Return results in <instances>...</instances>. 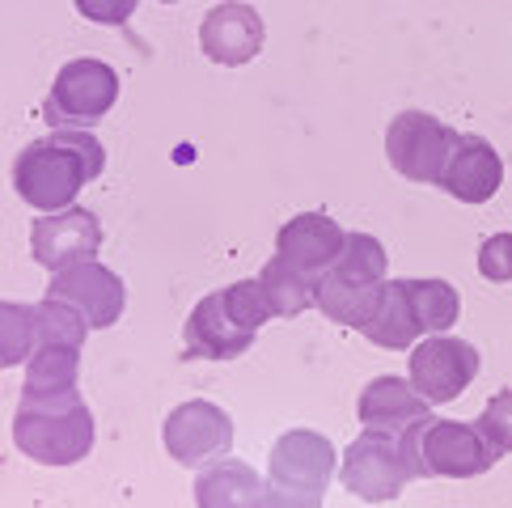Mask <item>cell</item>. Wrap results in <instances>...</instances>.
Instances as JSON below:
<instances>
[{"mask_svg": "<svg viewBox=\"0 0 512 508\" xmlns=\"http://www.w3.org/2000/svg\"><path fill=\"white\" fill-rule=\"evenodd\" d=\"M106 170V149L85 127H51V136L26 144L13 161V187L39 212H64L77 204L85 183Z\"/></svg>", "mask_w": 512, "mask_h": 508, "instance_id": "6da1fadb", "label": "cell"}, {"mask_svg": "<svg viewBox=\"0 0 512 508\" xmlns=\"http://www.w3.org/2000/svg\"><path fill=\"white\" fill-rule=\"evenodd\" d=\"M13 445L43 466H77L94 449V415L81 390L56 398H22L13 415Z\"/></svg>", "mask_w": 512, "mask_h": 508, "instance_id": "7a4b0ae2", "label": "cell"}, {"mask_svg": "<svg viewBox=\"0 0 512 508\" xmlns=\"http://www.w3.org/2000/svg\"><path fill=\"white\" fill-rule=\"evenodd\" d=\"M424 424V420H419ZM419 424L411 428H364L360 437L347 445L339 479L360 500H398L402 487L411 479H424V462H419Z\"/></svg>", "mask_w": 512, "mask_h": 508, "instance_id": "3957f363", "label": "cell"}, {"mask_svg": "<svg viewBox=\"0 0 512 508\" xmlns=\"http://www.w3.org/2000/svg\"><path fill=\"white\" fill-rule=\"evenodd\" d=\"M339 453L335 445L314 428H292L271 445L267 462V504H292L314 508L322 504L326 487L335 479Z\"/></svg>", "mask_w": 512, "mask_h": 508, "instance_id": "277c9868", "label": "cell"}, {"mask_svg": "<svg viewBox=\"0 0 512 508\" xmlns=\"http://www.w3.org/2000/svg\"><path fill=\"white\" fill-rule=\"evenodd\" d=\"M119 102V72L102 60H68L51 94L43 102V119L51 127H89L111 115V106Z\"/></svg>", "mask_w": 512, "mask_h": 508, "instance_id": "5b68a950", "label": "cell"}, {"mask_svg": "<svg viewBox=\"0 0 512 508\" xmlns=\"http://www.w3.org/2000/svg\"><path fill=\"white\" fill-rule=\"evenodd\" d=\"M453 127L428 111H402L386 127V157L407 183H441L445 157L453 149Z\"/></svg>", "mask_w": 512, "mask_h": 508, "instance_id": "8992f818", "label": "cell"}, {"mask_svg": "<svg viewBox=\"0 0 512 508\" xmlns=\"http://www.w3.org/2000/svg\"><path fill=\"white\" fill-rule=\"evenodd\" d=\"M419 462L424 479H474L500 462V453L483 441V432L462 420H428L419 424Z\"/></svg>", "mask_w": 512, "mask_h": 508, "instance_id": "52a82bcc", "label": "cell"}, {"mask_svg": "<svg viewBox=\"0 0 512 508\" xmlns=\"http://www.w3.org/2000/svg\"><path fill=\"white\" fill-rule=\"evenodd\" d=\"M479 348L466 339H453L449 331L428 335L411 348V386L428 403H453L474 377H479Z\"/></svg>", "mask_w": 512, "mask_h": 508, "instance_id": "ba28073f", "label": "cell"}, {"mask_svg": "<svg viewBox=\"0 0 512 508\" xmlns=\"http://www.w3.org/2000/svg\"><path fill=\"white\" fill-rule=\"evenodd\" d=\"M161 441H166V453L178 466H208L229 453L233 420L225 407L208 403V398H191V403H182L166 415Z\"/></svg>", "mask_w": 512, "mask_h": 508, "instance_id": "9c48e42d", "label": "cell"}, {"mask_svg": "<svg viewBox=\"0 0 512 508\" xmlns=\"http://www.w3.org/2000/svg\"><path fill=\"white\" fill-rule=\"evenodd\" d=\"M30 250L47 271H64L98 259L102 250V221L89 208H64V212H43L30 225Z\"/></svg>", "mask_w": 512, "mask_h": 508, "instance_id": "30bf717a", "label": "cell"}, {"mask_svg": "<svg viewBox=\"0 0 512 508\" xmlns=\"http://www.w3.org/2000/svg\"><path fill=\"white\" fill-rule=\"evenodd\" d=\"M47 297H60L68 305H77L94 331H106V326H115L123 318L127 288H123V280L115 276L111 267H102L98 259H89V263L56 271L51 284H47Z\"/></svg>", "mask_w": 512, "mask_h": 508, "instance_id": "8fae6325", "label": "cell"}, {"mask_svg": "<svg viewBox=\"0 0 512 508\" xmlns=\"http://www.w3.org/2000/svg\"><path fill=\"white\" fill-rule=\"evenodd\" d=\"M267 43V26L254 5H242V0H225L216 5L204 26H199V51L221 64V68H242L263 51Z\"/></svg>", "mask_w": 512, "mask_h": 508, "instance_id": "7c38bea8", "label": "cell"}, {"mask_svg": "<svg viewBox=\"0 0 512 508\" xmlns=\"http://www.w3.org/2000/svg\"><path fill=\"white\" fill-rule=\"evenodd\" d=\"M436 187L449 191L457 204H487V199L504 187V161L483 136L457 132Z\"/></svg>", "mask_w": 512, "mask_h": 508, "instance_id": "4fadbf2b", "label": "cell"}, {"mask_svg": "<svg viewBox=\"0 0 512 508\" xmlns=\"http://www.w3.org/2000/svg\"><path fill=\"white\" fill-rule=\"evenodd\" d=\"M259 331H246V326H237L225 310V297L221 293H208L204 301L191 310L187 326H182V352L191 360H237L250 352V343Z\"/></svg>", "mask_w": 512, "mask_h": 508, "instance_id": "5bb4252c", "label": "cell"}, {"mask_svg": "<svg viewBox=\"0 0 512 508\" xmlns=\"http://www.w3.org/2000/svg\"><path fill=\"white\" fill-rule=\"evenodd\" d=\"M343 246H347V233L326 212H301V216H292L288 225H280V233H276V254L288 259L292 267L309 271V276L331 271Z\"/></svg>", "mask_w": 512, "mask_h": 508, "instance_id": "9a60e30c", "label": "cell"}, {"mask_svg": "<svg viewBox=\"0 0 512 508\" xmlns=\"http://www.w3.org/2000/svg\"><path fill=\"white\" fill-rule=\"evenodd\" d=\"M356 415H360L364 428H394V432H402V428H411L419 420H428L432 403L411 386V377L407 381L402 377H377V381H369V386L360 390Z\"/></svg>", "mask_w": 512, "mask_h": 508, "instance_id": "2e32d148", "label": "cell"}, {"mask_svg": "<svg viewBox=\"0 0 512 508\" xmlns=\"http://www.w3.org/2000/svg\"><path fill=\"white\" fill-rule=\"evenodd\" d=\"M360 335L369 339V343H377V348H386V352H407V348H415V343L424 339L402 280H386V284H381V301H377L373 318L360 326Z\"/></svg>", "mask_w": 512, "mask_h": 508, "instance_id": "e0dca14e", "label": "cell"}, {"mask_svg": "<svg viewBox=\"0 0 512 508\" xmlns=\"http://www.w3.org/2000/svg\"><path fill=\"white\" fill-rule=\"evenodd\" d=\"M195 500L204 508H250L267 504V487L246 462H212L204 475L195 479Z\"/></svg>", "mask_w": 512, "mask_h": 508, "instance_id": "ac0fdd59", "label": "cell"}, {"mask_svg": "<svg viewBox=\"0 0 512 508\" xmlns=\"http://www.w3.org/2000/svg\"><path fill=\"white\" fill-rule=\"evenodd\" d=\"M77 373H81L77 343H39L26 360L22 398H56V394L77 390Z\"/></svg>", "mask_w": 512, "mask_h": 508, "instance_id": "d6986e66", "label": "cell"}, {"mask_svg": "<svg viewBox=\"0 0 512 508\" xmlns=\"http://www.w3.org/2000/svg\"><path fill=\"white\" fill-rule=\"evenodd\" d=\"M386 284V280H381ZM381 284H352V280H339L331 276V271H322L318 284H314V305L318 310L339 322V326H360L373 318L377 310V301H381Z\"/></svg>", "mask_w": 512, "mask_h": 508, "instance_id": "ffe728a7", "label": "cell"}, {"mask_svg": "<svg viewBox=\"0 0 512 508\" xmlns=\"http://www.w3.org/2000/svg\"><path fill=\"white\" fill-rule=\"evenodd\" d=\"M259 284H263V293L271 301V314H276V318H297V314H305L309 305H314L318 276H309V271L292 267L288 259H280V254H276V259L263 263Z\"/></svg>", "mask_w": 512, "mask_h": 508, "instance_id": "44dd1931", "label": "cell"}, {"mask_svg": "<svg viewBox=\"0 0 512 508\" xmlns=\"http://www.w3.org/2000/svg\"><path fill=\"white\" fill-rule=\"evenodd\" d=\"M407 288V301L419 318V331L424 335H441V331H453L457 314H462V297L449 280H402Z\"/></svg>", "mask_w": 512, "mask_h": 508, "instance_id": "7402d4cb", "label": "cell"}, {"mask_svg": "<svg viewBox=\"0 0 512 508\" xmlns=\"http://www.w3.org/2000/svg\"><path fill=\"white\" fill-rule=\"evenodd\" d=\"M390 271V259H386V246H381L373 233H347V246L335 259L331 276L339 280H352V284H381Z\"/></svg>", "mask_w": 512, "mask_h": 508, "instance_id": "603a6c76", "label": "cell"}, {"mask_svg": "<svg viewBox=\"0 0 512 508\" xmlns=\"http://www.w3.org/2000/svg\"><path fill=\"white\" fill-rule=\"evenodd\" d=\"M34 348H39V335H34V305L5 301L0 305V365L5 369L26 365Z\"/></svg>", "mask_w": 512, "mask_h": 508, "instance_id": "cb8c5ba5", "label": "cell"}, {"mask_svg": "<svg viewBox=\"0 0 512 508\" xmlns=\"http://www.w3.org/2000/svg\"><path fill=\"white\" fill-rule=\"evenodd\" d=\"M94 331V326L85 322V314L77 305H68L60 297H47L43 305H34V335L39 343H85V335Z\"/></svg>", "mask_w": 512, "mask_h": 508, "instance_id": "d4e9b609", "label": "cell"}, {"mask_svg": "<svg viewBox=\"0 0 512 508\" xmlns=\"http://www.w3.org/2000/svg\"><path fill=\"white\" fill-rule=\"evenodd\" d=\"M221 297H225L229 318H233L237 326H246V331H263V326L276 318V314H271V301H267V293H263L259 276H254V280H237V284L221 288Z\"/></svg>", "mask_w": 512, "mask_h": 508, "instance_id": "484cf974", "label": "cell"}, {"mask_svg": "<svg viewBox=\"0 0 512 508\" xmlns=\"http://www.w3.org/2000/svg\"><path fill=\"white\" fill-rule=\"evenodd\" d=\"M474 428L483 432V441L491 445L504 458V453H512V390H500L487 398L483 415L474 420Z\"/></svg>", "mask_w": 512, "mask_h": 508, "instance_id": "4316f807", "label": "cell"}, {"mask_svg": "<svg viewBox=\"0 0 512 508\" xmlns=\"http://www.w3.org/2000/svg\"><path fill=\"white\" fill-rule=\"evenodd\" d=\"M479 271L491 284H512V233H496L479 246Z\"/></svg>", "mask_w": 512, "mask_h": 508, "instance_id": "83f0119b", "label": "cell"}, {"mask_svg": "<svg viewBox=\"0 0 512 508\" xmlns=\"http://www.w3.org/2000/svg\"><path fill=\"white\" fill-rule=\"evenodd\" d=\"M77 13L85 22H98V26H127L140 0H72Z\"/></svg>", "mask_w": 512, "mask_h": 508, "instance_id": "f1b7e54d", "label": "cell"}, {"mask_svg": "<svg viewBox=\"0 0 512 508\" xmlns=\"http://www.w3.org/2000/svg\"><path fill=\"white\" fill-rule=\"evenodd\" d=\"M161 5H178V0H161Z\"/></svg>", "mask_w": 512, "mask_h": 508, "instance_id": "f546056e", "label": "cell"}]
</instances>
